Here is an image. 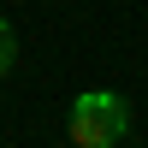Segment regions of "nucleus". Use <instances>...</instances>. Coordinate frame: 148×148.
<instances>
[{
	"label": "nucleus",
	"mask_w": 148,
	"mask_h": 148,
	"mask_svg": "<svg viewBox=\"0 0 148 148\" xmlns=\"http://www.w3.org/2000/svg\"><path fill=\"white\" fill-rule=\"evenodd\" d=\"M125 130H130V107L113 89H89L71 101V142L77 148H113Z\"/></svg>",
	"instance_id": "1"
},
{
	"label": "nucleus",
	"mask_w": 148,
	"mask_h": 148,
	"mask_svg": "<svg viewBox=\"0 0 148 148\" xmlns=\"http://www.w3.org/2000/svg\"><path fill=\"white\" fill-rule=\"evenodd\" d=\"M12 59H18V36H12V24L0 18V77L12 71Z\"/></svg>",
	"instance_id": "2"
}]
</instances>
